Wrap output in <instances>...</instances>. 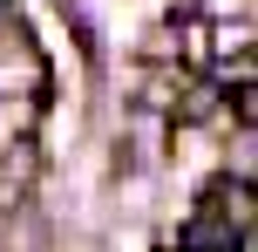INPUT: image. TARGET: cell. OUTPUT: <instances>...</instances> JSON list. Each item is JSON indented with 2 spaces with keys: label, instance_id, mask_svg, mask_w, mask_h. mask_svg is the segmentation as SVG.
I'll use <instances>...</instances> for the list:
<instances>
[{
  "label": "cell",
  "instance_id": "cell-1",
  "mask_svg": "<svg viewBox=\"0 0 258 252\" xmlns=\"http://www.w3.org/2000/svg\"><path fill=\"white\" fill-rule=\"evenodd\" d=\"M177 41H183V62H190V68H211V55H218V48H211V41H218V34H211V21H204V14H197L190 7V0H183V7H177Z\"/></svg>",
  "mask_w": 258,
  "mask_h": 252
},
{
  "label": "cell",
  "instance_id": "cell-2",
  "mask_svg": "<svg viewBox=\"0 0 258 252\" xmlns=\"http://www.w3.org/2000/svg\"><path fill=\"white\" fill-rule=\"evenodd\" d=\"M0 7H7V0H0Z\"/></svg>",
  "mask_w": 258,
  "mask_h": 252
}]
</instances>
